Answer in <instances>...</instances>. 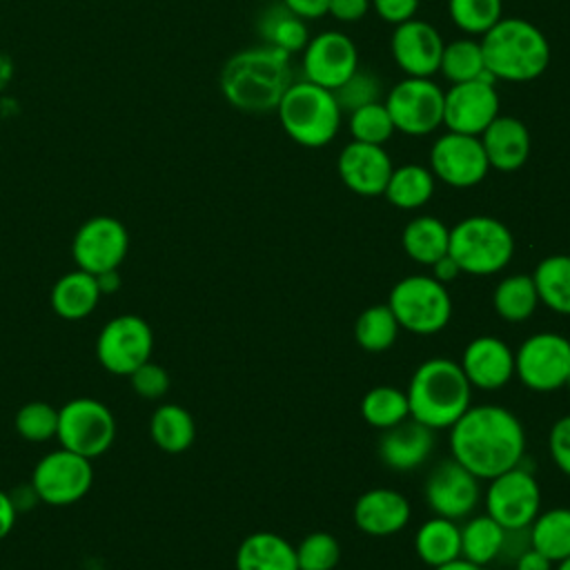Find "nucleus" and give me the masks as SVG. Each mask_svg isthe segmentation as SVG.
I'll use <instances>...</instances> for the list:
<instances>
[{
    "mask_svg": "<svg viewBox=\"0 0 570 570\" xmlns=\"http://www.w3.org/2000/svg\"><path fill=\"white\" fill-rule=\"evenodd\" d=\"M258 33L263 36V45L276 47L285 53H298L305 49L309 36L307 20L298 18L283 2L269 4L258 18Z\"/></svg>",
    "mask_w": 570,
    "mask_h": 570,
    "instance_id": "obj_27",
    "label": "nucleus"
},
{
    "mask_svg": "<svg viewBox=\"0 0 570 570\" xmlns=\"http://www.w3.org/2000/svg\"><path fill=\"white\" fill-rule=\"evenodd\" d=\"M448 254L461 272L488 276L501 272L514 254V238L505 223L492 216H468L450 229Z\"/></svg>",
    "mask_w": 570,
    "mask_h": 570,
    "instance_id": "obj_6",
    "label": "nucleus"
},
{
    "mask_svg": "<svg viewBox=\"0 0 570 570\" xmlns=\"http://www.w3.org/2000/svg\"><path fill=\"white\" fill-rule=\"evenodd\" d=\"M494 312L508 323H521L530 318L539 305V294L532 274H512L499 281L492 294Z\"/></svg>",
    "mask_w": 570,
    "mask_h": 570,
    "instance_id": "obj_34",
    "label": "nucleus"
},
{
    "mask_svg": "<svg viewBox=\"0 0 570 570\" xmlns=\"http://www.w3.org/2000/svg\"><path fill=\"white\" fill-rule=\"evenodd\" d=\"M485 69L494 80L530 82L550 65V42L543 31L525 18H501L481 36Z\"/></svg>",
    "mask_w": 570,
    "mask_h": 570,
    "instance_id": "obj_3",
    "label": "nucleus"
},
{
    "mask_svg": "<svg viewBox=\"0 0 570 570\" xmlns=\"http://www.w3.org/2000/svg\"><path fill=\"white\" fill-rule=\"evenodd\" d=\"M548 450L554 465L570 476V414L554 421L548 434Z\"/></svg>",
    "mask_w": 570,
    "mask_h": 570,
    "instance_id": "obj_45",
    "label": "nucleus"
},
{
    "mask_svg": "<svg viewBox=\"0 0 570 570\" xmlns=\"http://www.w3.org/2000/svg\"><path fill=\"white\" fill-rule=\"evenodd\" d=\"M372 0H330L327 13L338 22H358L370 11Z\"/></svg>",
    "mask_w": 570,
    "mask_h": 570,
    "instance_id": "obj_48",
    "label": "nucleus"
},
{
    "mask_svg": "<svg viewBox=\"0 0 570 570\" xmlns=\"http://www.w3.org/2000/svg\"><path fill=\"white\" fill-rule=\"evenodd\" d=\"M488 514L503 528H528L541 508V488L532 472L523 468H510L508 472L490 479L485 494Z\"/></svg>",
    "mask_w": 570,
    "mask_h": 570,
    "instance_id": "obj_13",
    "label": "nucleus"
},
{
    "mask_svg": "<svg viewBox=\"0 0 570 570\" xmlns=\"http://www.w3.org/2000/svg\"><path fill=\"white\" fill-rule=\"evenodd\" d=\"M539 301L557 314L570 316V256H546L532 274Z\"/></svg>",
    "mask_w": 570,
    "mask_h": 570,
    "instance_id": "obj_32",
    "label": "nucleus"
},
{
    "mask_svg": "<svg viewBox=\"0 0 570 570\" xmlns=\"http://www.w3.org/2000/svg\"><path fill=\"white\" fill-rule=\"evenodd\" d=\"M448 16L468 36H483L503 18L501 0H448Z\"/></svg>",
    "mask_w": 570,
    "mask_h": 570,
    "instance_id": "obj_39",
    "label": "nucleus"
},
{
    "mask_svg": "<svg viewBox=\"0 0 570 570\" xmlns=\"http://www.w3.org/2000/svg\"><path fill=\"white\" fill-rule=\"evenodd\" d=\"M303 80L334 91L358 69V51L343 31H321L301 51Z\"/></svg>",
    "mask_w": 570,
    "mask_h": 570,
    "instance_id": "obj_16",
    "label": "nucleus"
},
{
    "mask_svg": "<svg viewBox=\"0 0 570 570\" xmlns=\"http://www.w3.org/2000/svg\"><path fill=\"white\" fill-rule=\"evenodd\" d=\"M151 347L154 334L149 323L136 314H122L105 323L100 330L96 356L107 372L129 376L136 367L149 361Z\"/></svg>",
    "mask_w": 570,
    "mask_h": 570,
    "instance_id": "obj_11",
    "label": "nucleus"
},
{
    "mask_svg": "<svg viewBox=\"0 0 570 570\" xmlns=\"http://www.w3.org/2000/svg\"><path fill=\"white\" fill-rule=\"evenodd\" d=\"M410 416L432 430L452 428L470 407L472 385L450 358L423 361L405 390Z\"/></svg>",
    "mask_w": 570,
    "mask_h": 570,
    "instance_id": "obj_4",
    "label": "nucleus"
},
{
    "mask_svg": "<svg viewBox=\"0 0 570 570\" xmlns=\"http://www.w3.org/2000/svg\"><path fill=\"white\" fill-rule=\"evenodd\" d=\"M387 305L403 330L421 336L441 332L452 316V298L445 285L425 274L401 278L392 287Z\"/></svg>",
    "mask_w": 570,
    "mask_h": 570,
    "instance_id": "obj_7",
    "label": "nucleus"
},
{
    "mask_svg": "<svg viewBox=\"0 0 570 570\" xmlns=\"http://www.w3.org/2000/svg\"><path fill=\"white\" fill-rule=\"evenodd\" d=\"M407 499L392 488H374L361 494L354 503V523L361 532L372 537H387L401 532L410 521Z\"/></svg>",
    "mask_w": 570,
    "mask_h": 570,
    "instance_id": "obj_22",
    "label": "nucleus"
},
{
    "mask_svg": "<svg viewBox=\"0 0 570 570\" xmlns=\"http://www.w3.org/2000/svg\"><path fill=\"white\" fill-rule=\"evenodd\" d=\"M503 534L505 530L490 514L472 517L461 528V557L479 566L497 561Z\"/></svg>",
    "mask_w": 570,
    "mask_h": 570,
    "instance_id": "obj_35",
    "label": "nucleus"
},
{
    "mask_svg": "<svg viewBox=\"0 0 570 570\" xmlns=\"http://www.w3.org/2000/svg\"><path fill=\"white\" fill-rule=\"evenodd\" d=\"M401 243L414 263L432 265L448 254L450 227L434 216H416L405 225Z\"/></svg>",
    "mask_w": 570,
    "mask_h": 570,
    "instance_id": "obj_28",
    "label": "nucleus"
},
{
    "mask_svg": "<svg viewBox=\"0 0 570 570\" xmlns=\"http://www.w3.org/2000/svg\"><path fill=\"white\" fill-rule=\"evenodd\" d=\"M338 559L341 548L330 532H312L296 546L298 570H332Z\"/></svg>",
    "mask_w": 570,
    "mask_h": 570,
    "instance_id": "obj_42",
    "label": "nucleus"
},
{
    "mask_svg": "<svg viewBox=\"0 0 570 570\" xmlns=\"http://www.w3.org/2000/svg\"><path fill=\"white\" fill-rule=\"evenodd\" d=\"M292 82V56L269 45L236 51L220 69V91L225 100L245 114L276 111Z\"/></svg>",
    "mask_w": 570,
    "mask_h": 570,
    "instance_id": "obj_2",
    "label": "nucleus"
},
{
    "mask_svg": "<svg viewBox=\"0 0 570 570\" xmlns=\"http://www.w3.org/2000/svg\"><path fill=\"white\" fill-rule=\"evenodd\" d=\"M528 548H530V525L528 528H517V530H505L497 559L503 561V563H514L517 557Z\"/></svg>",
    "mask_w": 570,
    "mask_h": 570,
    "instance_id": "obj_47",
    "label": "nucleus"
},
{
    "mask_svg": "<svg viewBox=\"0 0 570 570\" xmlns=\"http://www.w3.org/2000/svg\"><path fill=\"white\" fill-rule=\"evenodd\" d=\"M100 287L94 274L85 269H73L62 274L53 287H51V307L53 312L65 321H80L87 318L98 301H100Z\"/></svg>",
    "mask_w": 570,
    "mask_h": 570,
    "instance_id": "obj_25",
    "label": "nucleus"
},
{
    "mask_svg": "<svg viewBox=\"0 0 570 570\" xmlns=\"http://www.w3.org/2000/svg\"><path fill=\"white\" fill-rule=\"evenodd\" d=\"M530 546L552 563L570 557V508H550L530 523Z\"/></svg>",
    "mask_w": 570,
    "mask_h": 570,
    "instance_id": "obj_33",
    "label": "nucleus"
},
{
    "mask_svg": "<svg viewBox=\"0 0 570 570\" xmlns=\"http://www.w3.org/2000/svg\"><path fill=\"white\" fill-rule=\"evenodd\" d=\"M332 94H334L341 111H354V109H358L363 105L381 100V82H379V78L372 71H365V69L358 67Z\"/></svg>",
    "mask_w": 570,
    "mask_h": 570,
    "instance_id": "obj_43",
    "label": "nucleus"
},
{
    "mask_svg": "<svg viewBox=\"0 0 570 570\" xmlns=\"http://www.w3.org/2000/svg\"><path fill=\"white\" fill-rule=\"evenodd\" d=\"M149 434L163 452L180 454L194 443L196 423L185 407L176 403H163L151 414Z\"/></svg>",
    "mask_w": 570,
    "mask_h": 570,
    "instance_id": "obj_30",
    "label": "nucleus"
},
{
    "mask_svg": "<svg viewBox=\"0 0 570 570\" xmlns=\"http://www.w3.org/2000/svg\"><path fill=\"white\" fill-rule=\"evenodd\" d=\"M443 38L425 20L412 18L394 27L390 38V51L396 67L412 78H432L439 71Z\"/></svg>",
    "mask_w": 570,
    "mask_h": 570,
    "instance_id": "obj_19",
    "label": "nucleus"
},
{
    "mask_svg": "<svg viewBox=\"0 0 570 570\" xmlns=\"http://www.w3.org/2000/svg\"><path fill=\"white\" fill-rule=\"evenodd\" d=\"M399 321L390 305H372L363 309L354 323V338L365 352H385L399 336Z\"/></svg>",
    "mask_w": 570,
    "mask_h": 570,
    "instance_id": "obj_38",
    "label": "nucleus"
},
{
    "mask_svg": "<svg viewBox=\"0 0 570 570\" xmlns=\"http://www.w3.org/2000/svg\"><path fill=\"white\" fill-rule=\"evenodd\" d=\"M570 372V341L554 332L528 336L514 352V374L534 392L563 387Z\"/></svg>",
    "mask_w": 570,
    "mask_h": 570,
    "instance_id": "obj_10",
    "label": "nucleus"
},
{
    "mask_svg": "<svg viewBox=\"0 0 570 570\" xmlns=\"http://www.w3.org/2000/svg\"><path fill=\"white\" fill-rule=\"evenodd\" d=\"M131 387L138 396L145 399H160L169 390V374L165 367L147 361L140 367H136L131 374Z\"/></svg>",
    "mask_w": 570,
    "mask_h": 570,
    "instance_id": "obj_44",
    "label": "nucleus"
},
{
    "mask_svg": "<svg viewBox=\"0 0 570 570\" xmlns=\"http://www.w3.org/2000/svg\"><path fill=\"white\" fill-rule=\"evenodd\" d=\"M425 503L436 517L463 519L468 517L481 497L479 479L468 472L459 461H441L425 479Z\"/></svg>",
    "mask_w": 570,
    "mask_h": 570,
    "instance_id": "obj_18",
    "label": "nucleus"
},
{
    "mask_svg": "<svg viewBox=\"0 0 570 570\" xmlns=\"http://www.w3.org/2000/svg\"><path fill=\"white\" fill-rule=\"evenodd\" d=\"M236 570H298L296 548L276 532H254L236 550Z\"/></svg>",
    "mask_w": 570,
    "mask_h": 570,
    "instance_id": "obj_26",
    "label": "nucleus"
},
{
    "mask_svg": "<svg viewBox=\"0 0 570 570\" xmlns=\"http://www.w3.org/2000/svg\"><path fill=\"white\" fill-rule=\"evenodd\" d=\"M432 267V276L439 281V283H450V281H454V278H459V274H463L461 272V267L456 265V261L450 256V254H445V256H441L436 263H432L430 265Z\"/></svg>",
    "mask_w": 570,
    "mask_h": 570,
    "instance_id": "obj_51",
    "label": "nucleus"
},
{
    "mask_svg": "<svg viewBox=\"0 0 570 570\" xmlns=\"http://www.w3.org/2000/svg\"><path fill=\"white\" fill-rule=\"evenodd\" d=\"M488 169L490 163L479 136L445 131L430 149V171L450 187H474L488 176Z\"/></svg>",
    "mask_w": 570,
    "mask_h": 570,
    "instance_id": "obj_14",
    "label": "nucleus"
},
{
    "mask_svg": "<svg viewBox=\"0 0 570 570\" xmlns=\"http://www.w3.org/2000/svg\"><path fill=\"white\" fill-rule=\"evenodd\" d=\"M445 91L432 78L405 76L385 96L383 105L394 129L405 136H428L443 125Z\"/></svg>",
    "mask_w": 570,
    "mask_h": 570,
    "instance_id": "obj_9",
    "label": "nucleus"
},
{
    "mask_svg": "<svg viewBox=\"0 0 570 570\" xmlns=\"http://www.w3.org/2000/svg\"><path fill=\"white\" fill-rule=\"evenodd\" d=\"M281 2L303 20H318L327 16V7H330V0H281Z\"/></svg>",
    "mask_w": 570,
    "mask_h": 570,
    "instance_id": "obj_49",
    "label": "nucleus"
},
{
    "mask_svg": "<svg viewBox=\"0 0 570 570\" xmlns=\"http://www.w3.org/2000/svg\"><path fill=\"white\" fill-rule=\"evenodd\" d=\"M514 570H552V561L530 546L517 557Z\"/></svg>",
    "mask_w": 570,
    "mask_h": 570,
    "instance_id": "obj_50",
    "label": "nucleus"
},
{
    "mask_svg": "<svg viewBox=\"0 0 570 570\" xmlns=\"http://www.w3.org/2000/svg\"><path fill=\"white\" fill-rule=\"evenodd\" d=\"M96 281H98V287H100V294H114V292L120 287V276H118V269H111V272H102V274H96Z\"/></svg>",
    "mask_w": 570,
    "mask_h": 570,
    "instance_id": "obj_53",
    "label": "nucleus"
},
{
    "mask_svg": "<svg viewBox=\"0 0 570 570\" xmlns=\"http://www.w3.org/2000/svg\"><path fill=\"white\" fill-rule=\"evenodd\" d=\"M276 116L294 142L318 149L336 138L343 111L330 89L301 78L283 94Z\"/></svg>",
    "mask_w": 570,
    "mask_h": 570,
    "instance_id": "obj_5",
    "label": "nucleus"
},
{
    "mask_svg": "<svg viewBox=\"0 0 570 570\" xmlns=\"http://www.w3.org/2000/svg\"><path fill=\"white\" fill-rule=\"evenodd\" d=\"M432 570H488L485 566H479V563H472V561H468V559H463V557H459V559H452V561H448V563H441V566H436V568H432Z\"/></svg>",
    "mask_w": 570,
    "mask_h": 570,
    "instance_id": "obj_54",
    "label": "nucleus"
},
{
    "mask_svg": "<svg viewBox=\"0 0 570 570\" xmlns=\"http://www.w3.org/2000/svg\"><path fill=\"white\" fill-rule=\"evenodd\" d=\"M392 158L383 145L352 140L336 160V171L343 185L358 196H381L392 176Z\"/></svg>",
    "mask_w": 570,
    "mask_h": 570,
    "instance_id": "obj_20",
    "label": "nucleus"
},
{
    "mask_svg": "<svg viewBox=\"0 0 570 570\" xmlns=\"http://www.w3.org/2000/svg\"><path fill=\"white\" fill-rule=\"evenodd\" d=\"M439 71L452 82H468L490 76L485 69L481 42L474 38H456L443 47Z\"/></svg>",
    "mask_w": 570,
    "mask_h": 570,
    "instance_id": "obj_36",
    "label": "nucleus"
},
{
    "mask_svg": "<svg viewBox=\"0 0 570 570\" xmlns=\"http://www.w3.org/2000/svg\"><path fill=\"white\" fill-rule=\"evenodd\" d=\"M16 523V503L0 490V539H4Z\"/></svg>",
    "mask_w": 570,
    "mask_h": 570,
    "instance_id": "obj_52",
    "label": "nucleus"
},
{
    "mask_svg": "<svg viewBox=\"0 0 570 570\" xmlns=\"http://www.w3.org/2000/svg\"><path fill=\"white\" fill-rule=\"evenodd\" d=\"M434 450V430L419 421H401L399 425L383 430L379 441L381 461L396 470L407 472L419 468Z\"/></svg>",
    "mask_w": 570,
    "mask_h": 570,
    "instance_id": "obj_23",
    "label": "nucleus"
},
{
    "mask_svg": "<svg viewBox=\"0 0 570 570\" xmlns=\"http://www.w3.org/2000/svg\"><path fill=\"white\" fill-rule=\"evenodd\" d=\"M434 174L416 163H407L392 169L383 196L399 209H419L434 194Z\"/></svg>",
    "mask_w": 570,
    "mask_h": 570,
    "instance_id": "obj_31",
    "label": "nucleus"
},
{
    "mask_svg": "<svg viewBox=\"0 0 570 570\" xmlns=\"http://www.w3.org/2000/svg\"><path fill=\"white\" fill-rule=\"evenodd\" d=\"M499 107L501 100L492 76L456 82L443 96V125L448 131L481 136L499 116Z\"/></svg>",
    "mask_w": 570,
    "mask_h": 570,
    "instance_id": "obj_17",
    "label": "nucleus"
},
{
    "mask_svg": "<svg viewBox=\"0 0 570 570\" xmlns=\"http://www.w3.org/2000/svg\"><path fill=\"white\" fill-rule=\"evenodd\" d=\"M16 430L24 441L45 443L58 434V407L45 401H29L16 412Z\"/></svg>",
    "mask_w": 570,
    "mask_h": 570,
    "instance_id": "obj_41",
    "label": "nucleus"
},
{
    "mask_svg": "<svg viewBox=\"0 0 570 570\" xmlns=\"http://www.w3.org/2000/svg\"><path fill=\"white\" fill-rule=\"evenodd\" d=\"M563 387H568V390H570V372H568V376H566V383H563Z\"/></svg>",
    "mask_w": 570,
    "mask_h": 570,
    "instance_id": "obj_56",
    "label": "nucleus"
},
{
    "mask_svg": "<svg viewBox=\"0 0 570 570\" xmlns=\"http://www.w3.org/2000/svg\"><path fill=\"white\" fill-rule=\"evenodd\" d=\"M58 441L85 459L105 454L116 439V421L111 410L96 399H71L58 407Z\"/></svg>",
    "mask_w": 570,
    "mask_h": 570,
    "instance_id": "obj_8",
    "label": "nucleus"
},
{
    "mask_svg": "<svg viewBox=\"0 0 570 570\" xmlns=\"http://www.w3.org/2000/svg\"><path fill=\"white\" fill-rule=\"evenodd\" d=\"M557 570H570V557H568V559H563V561H559Z\"/></svg>",
    "mask_w": 570,
    "mask_h": 570,
    "instance_id": "obj_55",
    "label": "nucleus"
},
{
    "mask_svg": "<svg viewBox=\"0 0 570 570\" xmlns=\"http://www.w3.org/2000/svg\"><path fill=\"white\" fill-rule=\"evenodd\" d=\"M450 450L468 472L490 481L521 463L525 432L510 410L474 405L450 428Z\"/></svg>",
    "mask_w": 570,
    "mask_h": 570,
    "instance_id": "obj_1",
    "label": "nucleus"
},
{
    "mask_svg": "<svg viewBox=\"0 0 570 570\" xmlns=\"http://www.w3.org/2000/svg\"><path fill=\"white\" fill-rule=\"evenodd\" d=\"M365 423L379 430H390L410 416L407 394L394 385H376L361 401Z\"/></svg>",
    "mask_w": 570,
    "mask_h": 570,
    "instance_id": "obj_37",
    "label": "nucleus"
},
{
    "mask_svg": "<svg viewBox=\"0 0 570 570\" xmlns=\"http://www.w3.org/2000/svg\"><path fill=\"white\" fill-rule=\"evenodd\" d=\"M419 2L421 0H372V9L383 22L396 27L416 16Z\"/></svg>",
    "mask_w": 570,
    "mask_h": 570,
    "instance_id": "obj_46",
    "label": "nucleus"
},
{
    "mask_svg": "<svg viewBox=\"0 0 570 570\" xmlns=\"http://www.w3.org/2000/svg\"><path fill=\"white\" fill-rule=\"evenodd\" d=\"M416 554L430 568L448 563L461 557V528L445 517L428 519L414 537Z\"/></svg>",
    "mask_w": 570,
    "mask_h": 570,
    "instance_id": "obj_29",
    "label": "nucleus"
},
{
    "mask_svg": "<svg viewBox=\"0 0 570 570\" xmlns=\"http://www.w3.org/2000/svg\"><path fill=\"white\" fill-rule=\"evenodd\" d=\"M91 459L65 448L42 456L31 474L33 492L49 505H69L80 501L91 490Z\"/></svg>",
    "mask_w": 570,
    "mask_h": 570,
    "instance_id": "obj_12",
    "label": "nucleus"
},
{
    "mask_svg": "<svg viewBox=\"0 0 570 570\" xmlns=\"http://www.w3.org/2000/svg\"><path fill=\"white\" fill-rule=\"evenodd\" d=\"M347 125H350L352 140L370 142V145H385L396 131L394 122L381 100L350 111Z\"/></svg>",
    "mask_w": 570,
    "mask_h": 570,
    "instance_id": "obj_40",
    "label": "nucleus"
},
{
    "mask_svg": "<svg viewBox=\"0 0 570 570\" xmlns=\"http://www.w3.org/2000/svg\"><path fill=\"white\" fill-rule=\"evenodd\" d=\"M479 138L492 169L517 171L530 156V131L514 116H497Z\"/></svg>",
    "mask_w": 570,
    "mask_h": 570,
    "instance_id": "obj_24",
    "label": "nucleus"
},
{
    "mask_svg": "<svg viewBox=\"0 0 570 570\" xmlns=\"http://www.w3.org/2000/svg\"><path fill=\"white\" fill-rule=\"evenodd\" d=\"M459 365L472 387L492 392L514 376V352L497 336H476L465 345Z\"/></svg>",
    "mask_w": 570,
    "mask_h": 570,
    "instance_id": "obj_21",
    "label": "nucleus"
},
{
    "mask_svg": "<svg viewBox=\"0 0 570 570\" xmlns=\"http://www.w3.org/2000/svg\"><path fill=\"white\" fill-rule=\"evenodd\" d=\"M127 249L129 234L114 216H94L85 220L71 240L76 265L94 276L118 269L127 256Z\"/></svg>",
    "mask_w": 570,
    "mask_h": 570,
    "instance_id": "obj_15",
    "label": "nucleus"
}]
</instances>
